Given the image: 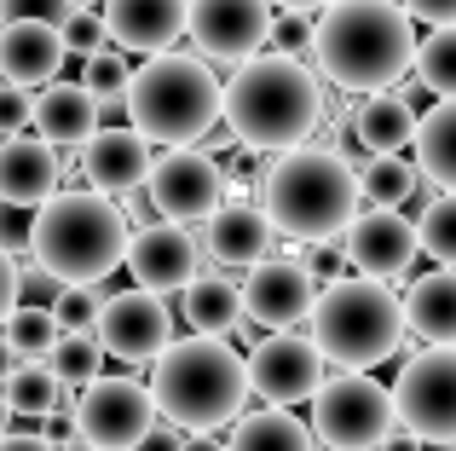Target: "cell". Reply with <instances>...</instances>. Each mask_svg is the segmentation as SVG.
<instances>
[{
    "mask_svg": "<svg viewBox=\"0 0 456 451\" xmlns=\"http://www.w3.org/2000/svg\"><path fill=\"white\" fill-rule=\"evenodd\" d=\"M0 451H58V446L46 440L41 429H35V434H12V429H6V434H0Z\"/></svg>",
    "mask_w": 456,
    "mask_h": 451,
    "instance_id": "cell-45",
    "label": "cell"
},
{
    "mask_svg": "<svg viewBox=\"0 0 456 451\" xmlns=\"http://www.w3.org/2000/svg\"><path fill=\"white\" fill-rule=\"evenodd\" d=\"M127 272L139 290L185 295V283L202 272V243L185 232V220H151L127 237Z\"/></svg>",
    "mask_w": 456,
    "mask_h": 451,
    "instance_id": "cell-15",
    "label": "cell"
},
{
    "mask_svg": "<svg viewBox=\"0 0 456 451\" xmlns=\"http://www.w3.org/2000/svg\"><path fill=\"white\" fill-rule=\"evenodd\" d=\"M416 23H456V0H399Z\"/></svg>",
    "mask_w": 456,
    "mask_h": 451,
    "instance_id": "cell-44",
    "label": "cell"
},
{
    "mask_svg": "<svg viewBox=\"0 0 456 451\" xmlns=\"http://www.w3.org/2000/svg\"><path fill=\"white\" fill-rule=\"evenodd\" d=\"M134 451H139V446H134Z\"/></svg>",
    "mask_w": 456,
    "mask_h": 451,
    "instance_id": "cell-52",
    "label": "cell"
},
{
    "mask_svg": "<svg viewBox=\"0 0 456 451\" xmlns=\"http://www.w3.org/2000/svg\"><path fill=\"white\" fill-rule=\"evenodd\" d=\"M99 116H104V104L93 99L87 81H46L41 99H35V134L53 139L58 151L87 145V139L99 134Z\"/></svg>",
    "mask_w": 456,
    "mask_h": 451,
    "instance_id": "cell-23",
    "label": "cell"
},
{
    "mask_svg": "<svg viewBox=\"0 0 456 451\" xmlns=\"http://www.w3.org/2000/svg\"><path fill=\"white\" fill-rule=\"evenodd\" d=\"M416 168H422L428 185L456 192V99H439L416 122Z\"/></svg>",
    "mask_w": 456,
    "mask_h": 451,
    "instance_id": "cell-28",
    "label": "cell"
},
{
    "mask_svg": "<svg viewBox=\"0 0 456 451\" xmlns=\"http://www.w3.org/2000/svg\"><path fill=\"white\" fill-rule=\"evenodd\" d=\"M416 180H422V168L404 162L399 151H381V157H370L364 168H358V192L376 209H399L404 197H416Z\"/></svg>",
    "mask_w": 456,
    "mask_h": 451,
    "instance_id": "cell-30",
    "label": "cell"
},
{
    "mask_svg": "<svg viewBox=\"0 0 456 451\" xmlns=\"http://www.w3.org/2000/svg\"><path fill=\"white\" fill-rule=\"evenodd\" d=\"M23 301V266H18V255L12 249H0V324L12 318V307Z\"/></svg>",
    "mask_w": 456,
    "mask_h": 451,
    "instance_id": "cell-41",
    "label": "cell"
},
{
    "mask_svg": "<svg viewBox=\"0 0 456 451\" xmlns=\"http://www.w3.org/2000/svg\"><path fill=\"white\" fill-rule=\"evenodd\" d=\"M220 116H225L237 145L295 151V145H306L323 122V87L295 53H255L225 81Z\"/></svg>",
    "mask_w": 456,
    "mask_h": 451,
    "instance_id": "cell-2",
    "label": "cell"
},
{
    "mask_svg": "<svg viewBox=\"0 0 456 451\" xmlns=\"http://www.w3.org/2000/svg\"><path fill=\"white\" fill-rule=\"evenodd\" d=\"M272 6H306V12H318V6H330V0H272Z\"/></svg>",
    "mask_w": 456,
    "mask_h": 451,
    "instance_id": "cell-50",
    "label": "cell"
},
{
    "mask_svg": "<svg viewBox=\"0 0 456 451\" xmlns=\"http://www.w3.org/2000/svg\"><path fill=\"white\" fill-rule=\"evenodd\" d=\"M23 122H35L29 87H18V81H0V139H6V134H23Z\"/></svg>",
    "mask_w": 456,
    "mask_h": 451,
    "instance_id": "cell-40",
    "label": "cell"
},
{
    "mask_svg": "<svg viewBox=\"0 0 456 451\" xmlns=\"http://www.w3.org/2000/svg\"><path fill=\"white\" fill-rule=\"evenodd\" d=\"M29 232H35V209L0 197V249H12V255H29Z\"/></svg>",
    "mask_w": 456,
    "mask_h": 451,
    "instance_id": "cell-39",
    "label": "cell"
},
{
    "mask_svg": "<svg viewBox=\"0 0 456 451\" xmlns=\"http://www.w3.org/2000/svg\"><path fill=\"white\" fill-rule=\"evenodd\" d=\"M151 394L167 429L185 434H214L243 417L248 406V359L225 336H197L167 341L151 359Z\"/></svg>",
    "mask_w": 456,
    "mask_h": 451,
    "instance_id": "cell-3",
    "label": "cell"
},
{
    "mask_svg": "<svg viewBox=\"0 0 456 451\" xmlns=\"http://www.w3.org/2000/svg\"><path fill=\"white\" fill-rule=\"evenodd\" d=\"M323 388V353L312 348V336L295 330H272L248 348V394L266 406H301Z\"/></svg>",
    "mask_w": 456,
    "mask_h": 451,
    "instance_id": "cell-12",
    "label": "cell"
},
{
    "mask_svg": "<svg viewBox=\"0 0 456 451\" xmlns=\"http://www.w3.org/2000/svg\"><path fill=\"white\" fill-rule=\"evenodd\" d=\"M312 348L323 353V365L335 371H370V365L393 359L404 341V295H393L381 278H335L312 301Z\"/></svg>",
    "mask_w": 456,
    "mask_h": 451,
    "instance_id": "cell-6",
    "label": "cell"
},
{
    "mask_svg": "<svg viewBox=\"0 0 456 451\" xmlns=\"http://www.w3.org/2000/svg\"><path fill=\"white\" fill-rule=\"evenodd\" d=\"M12 429V399H6V388H0V434Z\"/></svg>",
    "mask_w": 456,
    "mask_h": 451,
    "instance_id": "cell-49",
    "label": "cell"
},
{
    "mask_svg": "<svg viewBox=\"0 0 456 451\" xmlns=\"http://www.w3.org/2000/svg\"><path fill=\"white\" fill-rule=\"evenodd\" d=\"M416 237H422V255H434L439 266H456V192H439L434 203L422 209Z\"/></svg>",
    "mask_w": 456,
    "mask_h": 451,
    "instance_id": "cell-34",
    "label": "cell"
},
{
    "mask_svg": "<svg viewBox=\"0 0 456 451\" xmlns=\"http://www.w3.org/2000/svg\"><path fill=\"white\" fill-rule=\"evenodd\" d=\"M220 93L197 53H151L127 81V122L151 145H197L220 122Z\"/></svg>",
    "mask_w": 456,
    "mask_h": 451,
    "instance_id": "cell-7",
    "label": "cell"
},
{
    "mask_svg": "<svg viewBox=\"0 0 456 451\" xmlns=\"http://www.w3.org/2000/svg\"><path fill=\"white\" fill-rule=\"evenodd\" d=\"M151 139L139 127H99V134L81 145V174H87L93 192L127 197L151 180Z\"/></svg>",
    "mask_w": 456,
    "mask_h": 451,
    "instance_id": "cell-18",
    "label": "cell"
},
{
    "mask_svg": "<svg viewBox=\"0 0 456 451\" xmlns=\"http://www.w3.org/2000/svg\"><path fill=\"white\" fill-rule=\"evenodd\" d=\"M312 58L341 93H387L416 70V18L399 0H330L312 29Z\"/></svg>",
    "mask_w": 456,
    "mask_h": 451,
    "instance_id": "cell-1",
    "label": "cell"
},
{
    "mask_svg": "<svg viewBox=\"0 0 456 451\" xmlns=\"http://www.w3.org/2000/svg\"><path fill=\"white\" fill-rule=\"evenodd\" d=\"M64 6H99V0H64Z\"/></svg>",
    "mask_w": 456,
    "mask_h": 451,
    "instance_id": "cell-51",
    "label": "cell"
},
{
    "mask_svg": "<svg viewBox=\"0 0 456 451\" xmlns=\"http://www.w3.org/2000/svg\"><path fill=\"white\" fill-rule=\"evenodd\" d=\"M127 215L110 203V192H53L35 209L29 260H41L58 283H104L116 266H127Z\"/></svg>",
    "mask_w": 456,
    "mask_h": 451,
    "instance_id": "cell-5",
    "label": "cell"
},
{
    "mask_svg": "<svg viewBox=\"0 0 456 451\" xmlns=\"http://www.w3.org/2000/svg\"><path fill=\"white\" fill-rule=\"evenodd\" d=\"M58 451H104V446H99V440H87V434H69V440L58 446Z\"/></svg>",
    "mask_w": 456,
    "mask_h": 451,
    "instance_id": "cell-48",
    "label": "cell"
},
{
    "mask_svg": "<svg viewBox=\"0 0 456 451\" xmlns=\"http://www.w3.org/2000/svg\"><path fill=\"white\" fill-rule=\"evenodd\" d=\"M399 429V399L370 371H341L312 394V434L335 451H376Z\"/></svg>",
    "mask_w": 456,
    "mask_h": 451,
    "instance_id": "cell-8",
    "label": "cell"
},
{
    "mask_svg": "<svg viewBox=\"0 0 456 451\" xmlns=\"http://www.w3.org/2000/svg\"><path fill=\"white\" fill-rule=\"evenodd\" d=\"M255 203L266 209L272 232L278 237H295V243H330V237H346L358 203V174L346 157L335 151H318V145H295L260 174L255 185Z\"/></svg>",
    "mask_w": 456,
    "mask_h": 451,
    "instance_id": "cell-4",
    "label": "cell"
},
{
    "mask_svg": "<svg viewBox=\"0 0 456 451\" xmlns=\"http://www.w3.org/2000/svg\"><path fill=\"white\" fill-rule=\"evenodd\" d=\"M272 220L260 203L248 197H225L208 220H202V249H208L220 266H255V260L272 255Z\"/></svg>",
    "mask_w": 456,
    "mask_h": 451,
    "instance_id": "cell-21",
    "label": "cell"
},
{
    "mask_svg": "<svg viewBox=\"0 0 456 451\" xmlns=\"http://www.w3.org/2000/svg\"><path fill=\"white\" fill-rule=\"evenodd\" d=\"M416 122H422V116L411 111V99H399V93H370L353 111V139L370 157H381V151L416 145Z\"/></svg>",
    "mask_w": 456,
    "mask_h": 451,
    "instance_id": "cell-26",
    "label": "cell"
},
{
    "mask_svg": "<svg viewBox=\"0 0 456 451\" xmlns=\"http://www.w3.org/2000/svg\"><path fill=\"white\" fill-rule=\"evenodd\" d=\"M46 365L58 371L64 388H87L93 376H104V341L93 336V330H64L58 348L46 353Z\"/></svg>",
    "mask_w": 456,
    "mask_h": 451,
    "instance_id": "cell-32",
    "label": "cell"
},
{
    "mask_svg": "<svg viewBox=\"0 0 456 451\" xmlns=\"http://www.w3.org/2000/svg\"><path fill=\"white\" fill-rule=\"evenodd\" d=\"M12 371H18V348H12V341L6 336H0V382H6V376Z\"/></svg>",
    "mask_w": 456,
    "mask_h": 451,
    "instance_id": "cell-47",
    "label": "cell"
},
{
    "mask_svg": "<svg viewBox=\"0 0 456 451\" xmlns=\"http://www.w3.org/2000/svg\"><path fill=\"white\" fill-rule=\"evenodd\" d=\"M404 324L428 341V348H456V266L422 272L404 290Z\"/></svg>",
    "mask_w": 456,
    "mask_h": 451,
    "instance_id": "cell-24",
    "label": "cell"
},
{
    "mask_svg": "<svg viewBox=\"0 0 456 451\" xmlns=\"http://www.w3.org/2000/svg\"><path fill=\"white\" fill-rule=\"evenodd\" d=\"M156 417H162L156 394L139 376H93L76 399V429L104 451H134L139 440H151Z\"/></svg>",
    "mask_w": 456,
    "mask_h": 451,
    "instance_id": "cell-10",
    "label": "cell"
},
{
    "mask_svg": "<svg viewBox=\"0 0 456 451\" xmlns=\"http://www.w3.org/2000/svg\"><path fill=\"white\" fill-rule=\"evenodd\" d=\"M99 295H93V283H64L58 290V301H53V313H58V324L64 330H99Z\"/></svg>",
    "mask_w": 456,
    "mask_h": 451,
    "instance_id": "cell-38",
    "label": "cell"
},
{
    "mask_svg": "<svg viewBox=\"0 0 456 451\" xmlns=\"http://www.w3.org/2000/svg\"><path fill=\"white\" fill-rule=\"evenodd\" d=\"M0 388H6V399H12L18 417H46V411H58V399H69L64 382H58V371L46 359H18V371H12Z\"/></svg>",
    "mask_w": 456,
    "mask_h": 451,
    "instance_id": "cell-29",
    "label": "cell"
},
{
    "mask_svg": "<svg viewBox=\"0 0 456 451\" xmlns=\"http://www.w3.org/2000/svg\"><path fill=\"white\" fill-rule=\"evenodd\" d=\"M416 249H422V237H416V226L399 215V209H376L370 203L364 215H353L346 226V266L364 272V278H404L416 260Z\"/></svg>",
    "mask_w": 456,
    "mask_h": 451,
    "instance_id": "cell-17",
    "label": "cell"
},
{
    "mask_svg": "<svg viewBox=\"0 0 456 451\" xmlns=\"http://www.w3.org/2000/svg\"><path fill=\"white\" fill-rule=\"evenodd\" d=\"M0 336L18 348V359H46V353L58 348V336H64V324H58L53 307L23 301V307H12V318L0 324Z\"/></svg>",
    "mask_w": 456,
    "mask_h": 451,
    "instance_id": "cell-31",
    "label": "cell"
},
{
    "mask_svg": "<svg viewBox=\"0 0 456 451\" xmlns=\"http://www.w3.org/2000/svg\"><path fill=\"white\" fill-rule=\"evenodd\" d=\"M58 180H64V162H58L53 139H23V134L0 139V197L41 209L58 192Z\"/></svg>",
    "mask_w": 456,
    "mask_h": 451,
    "instance_id": "cell-22",
    "label": "cell"
},
{
    "mask_svg": "<svg viewBox=\"0 0 456 451\" xmlns=\"http://www.w3.org/2000/svg\"><path fill=\"white\" fill-rule=\"evenodd\" d=\"M93 336L104 341V353L122 365H151L156 353L174 341V313L156 290H116L110 301L99 307V330Z\"/></svg>",
    "mask_w": 456,
    "mask_h": 451,
    "instance_id": "cell-13",
    "label": "cell"
},
{
    "mask_svg": "<svg viewBox=\"0 0 456 451\" xmlns=\"http://www.w3.org/2000/svg\"><path fill=\"white\" fill-rule=\"evenodd\" d=\"M127 81H134V70H127V53H116V46H99V53L87 58V87L99 104H127Z\"/></svg>",
    "mask_w": 456,
    "mask_h": 451,
    "instance_id": "cell-35",
    "label": "cell"
},
{
    "mask_svg": "<svg viewBox=\"0 0 456 451\" xmlns=\"http://www.w3.org/2000/svg\"><path fill=\"white\" fill-rule=\"evenodd\" d=\"M145 197L162 220H208L214 209L232 197L225 185V168L197 145H167L162 157L151 162V180H145Z\"/></svg>",
    "mask_w": 456,
    "mask_h": 451,
    "instance_id": "cell-11",
    "label": "cell"
},
{
    "mask_svg": "<svg viewBox=\"0 0 456 451\" xmlns=\"http://www.w3.org/2000/svg\"><path fill=\"white\" fill-rule=\"evenodd\" d=\"M318 283H312L306 260H255L243 278V318H255L260 330H295L312 318Z\"/></svg>",
    "mask_w": 456,
    "mask_h": 451,
    "instance_id": "cell-16",
    "label": "cell"
},
{
    "mask_svg": "<svg viewBox=\"0 0 456 451\" xmlns=\"http://www.w3.org/2000/svg\"><path fill=\"white\" fill-rule=\"evenodd\" d=\"M64 0H0V18H53V23H64Z\"/></svg>",
    "mask_w": 456,
    "mask_h": 451,
    "instance_id": "cell-42",
    "label": "cell"
},
{
    "mask_svg": "<svg viewBox=\"0 0 456 451\" xmlns=\"http://www.w3.org/2000/svg\"><path fill=\"white\" fill-rule=\"evenodd\" d=\"M58 35H64V46H69V53H81V58H93L104 41H110V29H104V12H93V6H69L64 23H58Z\"/></svg>",
    "mask_w": 456,
    "mask_h": 451,
    "instance_id": "cell-36",
    "label": "cell"
},
{
    "mask_svg": "<svg viewBox=\"0 0 456 451\" xmlns=\"http://www.w3.org/2000/svg\"><path fill=\"white\" fill-rule=\"evenodd\" d=\"M64 35L53 18H12L0 29V81H18V87H46L58 81L64 64Z\"/></svg>",
    "mask_w": 456,
    "mask_h": 451,
    "instance_id": "cell-19",
    "label": "cell"
},
{
    "mask_svg": "<svg viewBox=\"0 0 456 451\" xmlns=\"http://www.w3.org/2000/svg\"><path fill=\"white\" fill-rule=\"evenodd\" d=\"M323 440L312 434V422H301L289 406H260V411H243L232 422V440L225 451H318Z\"/></svg>",
    "mask_w": 456,
    "mask_h": 451,
    "instance_id": "cell-25",
    "label": "cell"
},
{
    "mask_svg": "<svg viewBox=\"0 0 456 451\" xmlns=\"http://www.w3.org/2000/svg\"><path fill=\"white\" fill-rule=\"evenodd\" d=\"M185 324L197 336H232L243 324V283L220 278V272H197L185 283Z\"/></svg>",
    "mask_w": 456,
    "mask_h": 451,
    "instance_id": "cell-27",
    "label": "cell"
},
{
    "mask_svg": "<svg viewBox=\"0 0 456 451\" xmlns=\"http://www.w3.org/2000/svg\"><path fill=\"white\" fill-rule=\"evenodd\" d=\"M393 399L404 434H416L422 446H456V348H422L416 359H404Z\"/></svg>",
    "mask_w": 456,
    "mask_h": 451,
    "instance_id": "cell-9",
    "label": "cell"
},
{
    "mask_svg": "<svg viewBox=\"0 0 456 451\" xmlns=\"http://www.w3.org/2000/svg\"><path fill=\"white\" fill-rule=\"evenodd\" d=\"M312 29H318V23H312V12L306 6H283V12H272V35H266V46L272 53H312Z\"/></svg>",
    "mask_w": 456,
    "mask_h": 451,
    "instance_id": "cell-37",
    "label": "cell"
},
{
    "mask_svg": "<svg viewBox=\"0 0 456 451\" xmlns=\"http://www.w3.org/2000/svg\"><path fill=\"white\" fill-rule=\"evenodd\" d=\"M191 0H104V29L122 53H167L185 35Z\"/></svg>",
    "mask_w": 456,
    "mask_h": 451,
    "instance_id": "cell-20",
    "label": "cell"
},
{
    "mask_svg": "<svg viewBox=\"0 0 456 451\" xmlns=\"http://www.w3.org/2000/svg\"><path fill=\"white\" fill-rule=\"evenodd\" d=\"M416 81L439 99H456V23H434V35L416 41Z\"/></svg>",
    "mask_w": 456,
    "mask_h": 451,
    "instance_id": "cell-33",
    "label": "cell"
},
{
    "mask_svg": "<svg viewBox=\"0 0 456 451\" xmlns=\"http://www.w3.org/2000/svg\"><path fill=\"white\" fill-rule=\"evenodd\" d=\"M58 290H64V283H58L53 272L41 266V260H35V266H23V301H41V307H53V301H58Z\"/></svg>",
    "mask_w": 456,
    "mask_h": 451,
    "instance_id": "cell-43",
    "label": "cell"
},
{
    "mask_svg": "<svg viewBox=\"0 0 456 451\" xmlns=\"http://www.w3.org/2000/svg\"><path fill=\"white\" fill-rule=\"evenodd\" d=\"M179 451H225V440H214V434H191V440H179Z\"/></svg>",
    "mask_w": 456,
    "mask_h": 451,
    "instance_id": "cell-46",
    "label": "cell"
},
{
    "mask_svg": "<svg viewBox=\"0 0 456 451\" xmlns=\"http://www.w3.org/2000/svg\"><path fill=\"white\" fill-rule=\"evenodd\" d=\"M185 35L197 41L202 58L243 64L266 46L272 35V0H191Z\"/></svg>",
    "mask_w": 456,
    "mask_h": 451,
    "instance_id": "cell-14",
    "label": "cell"
}]
</instances>
